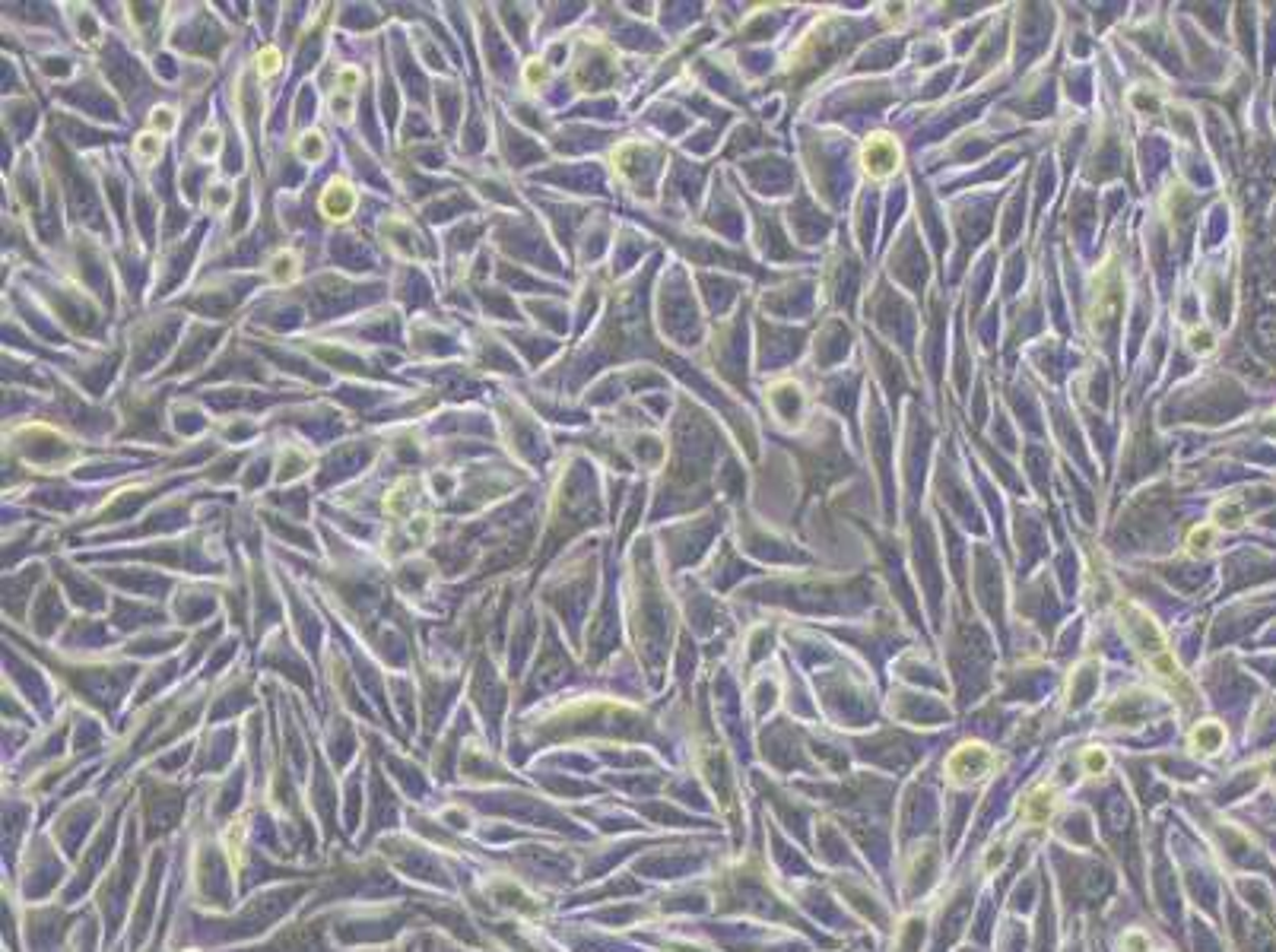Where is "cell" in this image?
Masks as SVG:
<instances>
[{"mask_svg":"<svg viewBox=\"0 0 1276 952\" xmlns=\"http://www.w3.org/2000/svg\"><path fill=\"white\" fill-rule=\"evenodd\" d=\"M356 203H359V194L346 178H330L327 188L321 191V213L327 219H337V222L349 219L356 210Z\"/></svg>","mask_w":1276,"mask_h":952,"instance_id":"1","label":"cell"},{"mask_svg":"<svg viewBox=\"0 0 1276 952\" xmlns=\"http://www.w3.org/2000/svg\"><path fill=\"white\" fill-rule=\"evenodd\" d=\"M159 156H162V134H156V130H146V134L134 137V162L137 165L150 169V165L159 162Z\"/></svg>","mask_w":1276,"mask_h":952,"instance_id":"2","label":"cell"},{"mask_svg":"<svg viewBox=\"0 0 1276 952\" xmlns=\"http://www.w3.org/2000/svg\"><path fill=\"white\" fill-rule=\"evenodd\" d=\"M295 149H299L302 162L318 165V162L327 156V140H324L321 130H305V137H302L299 143H295Z\"/></svg>","mask_w":1276,"mask_h":952,"instance_id":"3","label":"cell"},{"mask_svg":"<svg viewBox=\"0 0 1276 952\" xmlns=\"http://www.w3.org/2000/svg\"><path fill=\"white\" fill-rule=\"evenodd\" d=\"M219 146H223V137H219V130L216 127H203L200 134H197V143H191V156L197 159V162H210V156H216L219 153Z\"/></svg>","mask_w":1276,"mask_h":952,"instance_id":"4","label":"cell"},{"mask_svg":"<svg viewBox=\"0 0 1276 952\" xmlns=\"http://www.w3.org/2000/svg\"><path fill=\"white\" fill-rule=\"evenodd\" d=\"M280 64H283L280 48L264 45L261 51H257V73H261V77H273V73L280 70Z\"/></svg>","mask_w":1276,"mask_h":952,"instance_id":"5","label":"cell"},{"mask_svg":"<svg viewBox=\"0 0 1276 952\" xmlns=\"http://www.w3.org/2000/svg\"><path fill=\"white\" fill-rule=\"evenodd\" d=\"M150 124H153L156 134H162V137H165V134H172V130L178 127V115H175V108L159 105V108L153 111V121H150Z\"/></svg>","mask_w":1276,"mask_h":952,"instance_id":"6","label":"cell"}]
</instances>
